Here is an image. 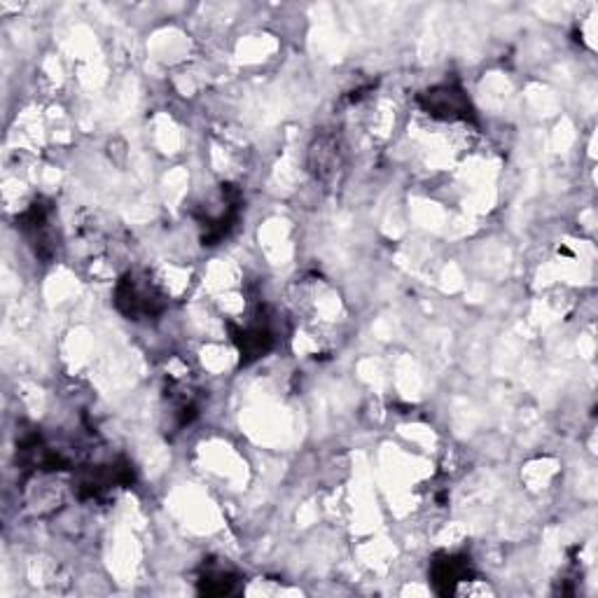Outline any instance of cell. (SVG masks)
Segmentation results:
<instances>
[{
  "label": "cell",
  "instance_id": "1",
  "mask_svg": "<svg viewBox=\"0 0 598 598\" xmlns=\"http://www.w3.org/2000/svg\"><path fill=\"white\" fill-rule=\"evenodd\" d=\"M117 307L124 316L134 318H148L157 316L164 309V295L157 283L150 278H138L136 274H127L117 283Z\"/></svg>",
  "mask_w": 598,
  "mask_h": 598
},
{
  "label": "cell",
  "instance_id": "2",
  "mask_svg": "<svg viewBox=\"0 0 598 598\" xmlns=\"http://www.w3.org/2000/svg\"><path fill=\"white\" fill-rule=\"evenodd\" d=\"M423 110L430 117H437V120H465V110H468V99H465L463 92L454 85H442L435 87L433 92H428L426 99H423Z\"/></svg>",
  "mask_w": 598,
  "mask_h": 598
},
{
  "label": "cell",
  "instance_id": "3",
  "mask_svg": "<svg viewBox=\"0 0 598 598\" xmlns=\"http://www.w3.org/2000/svg\"><path fill=\"white\" fill-rule=\"evenodd\" d=\"M311 162L316 166V173L321 178H328L339 166V150L332 138H321L314 150H311Z\"/></svg>",
  "mask_w": 598,
  "mask_h": 598
}]
</instances>
